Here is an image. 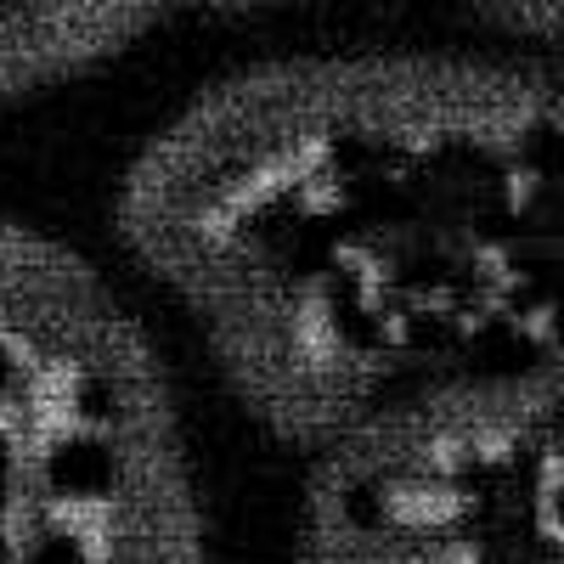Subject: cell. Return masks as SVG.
Listing matches in <instances>:
<instances>
[{
  "instance_id": "cell-1",
  "label": "cell",
  "mask_w": 564,
  "mask_h": 564,
  "mask_svg": "<svg viewBox=\"0 0 564 564\" xmlns=\"http://www.w3.org/2000/svg\"><path fill=\"white\" fill-rule=\"evenodd\" d=\"M130 486V452L124 430H85V423H63L40 441L34 452V491L57 513L79 508H108Z\"/></svg>"
},
{
  "instance_id": "cell-2",
  "label": "cell",
  "mask_w": 564,
  "mask_h": 564,
  "mask_svg": "<svg viewBox=\"0 0 564 564\" xmlns=\"http://www.w3.org/2000/svg\"><path fill=\"white\" fill-rule=\"evenodd\" d=\"M29 395V356L12 334H0V412Z\"/></svg>"
},
{
  "instance_id": "cell-3",
  "label": "cell",
  "mask_w": 564,
  "mask_h": 564,
  "mask_svg": "<svg viewBox=\"0 0 564 564\" xmlns=\"http://www.w3.org/2000/svg\"><path fill=\"white\" fill-rule=\"evenodd\" d=\"M18 480H23V452H18V435L0 430V531L18 513Z\"/></svg>"
}]
</instances>
